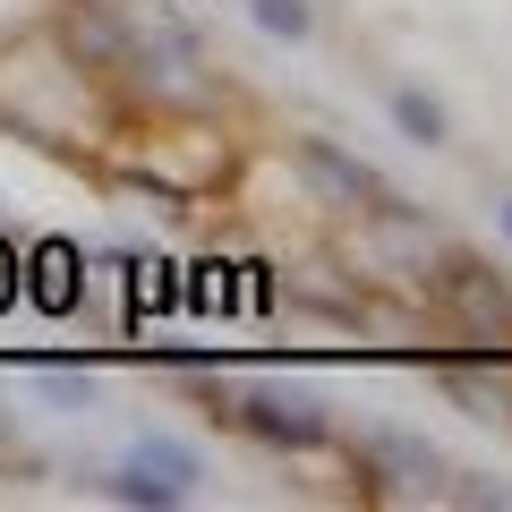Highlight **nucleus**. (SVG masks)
Returning <instances> with one entry per match:
<instances>
[{"label":"nucleus","instance_id":"obj_1","mask_svg":"<svg viewBox=\"0 0 512 512\" xmlns=\"http://www.w3.org/2000/svg\"><path fill=\"white\" fill-rule=\"evenodd\" d=\"M248 427H256V436H274V444H291V453H308V444L333 436L325 410H316L308 393H282V384H265V393L248 402Z\"/></svg>","mask_w":512,"mask_h":512},{"label":"nucleus","instance_id":"obj_5","mask_svg":"<svg viewBox=\"0 0 512 512\" xmlns=\"http://www.w3.org/2000/svg\"><path fill=\"white\" fill-rule=\"evenodd\" d=\"M256 9V26H265V35H282V43H308V0H248Z\"/></svg>","mask_w":512,"mask_h":512},{"label":"nucleus","instance_id":"obj_7","mask_svg":"<svg viewBox=\"0 0 512 512\" xmlns=\"http://www.w3.org/2000/svg\"><path fill=\"white\" fill-rule=\"evenodd\" d=\"M504 239H512V197H504Z\"/></svg>","mask_w":512,"mask_h":512},{"label":"nucleus","instance_id":"obj_6","mask_svg":"<svg viewBox=\"0 0 512 512\" xmlns=\"http://www.w3.org/2000/svg\"><path fill=\"white\" fill-rule=\"evenodd\" d=\"M137 470H154V478H171V487H180V495L197 487V461H188L180 444H146V453H137Z\"/></svg>","mask_w":512,"mask_h":512},{"label":"nucleus","instance_id":"obj_2","mask_svg":"<svg viewBox=\"0 0 512 512\" xmlns=\"http://www.w3.org/2000/svg\"><path fill=\"white\" fill-rule=\"evenodd\" d=\"M299 163H308L316 180L333 188V197H384V188H376V171H359V163H342V154H333V146H316V137H308V146H299Z\"/></svg>","mask_w":512,"mask_h":512},{"label":"nucleus","instance_id":"obj_4","mask_svg":"<svg viewBox=\"0 0 512 512\" xmlns=\"http://www.w3.org/2000/svg\"><path fill=\"white\" fill-rule=\"evenodd\" d=\"M111 495H120V504H154V512L188 504V495L171 487V478H154V470H120V478H111Z\"/></svg>","mask_w":512,"mask_h":512},{"label":"nucleus","instance_id":"obj_3","mask_svg":"<svg viewBox=\"0 0 512 512\" xmlns=\"http://www.w3.org/2000/svg\"><path fill=\"white\" fill-rule=\"evenodd\" d=\"M393 120H402V137H419V146H444V137H453L444 103H436V94H419V86H402V94H393Z\"/></svg>","mask_w":512,"mask_h":512}]
</instances>
